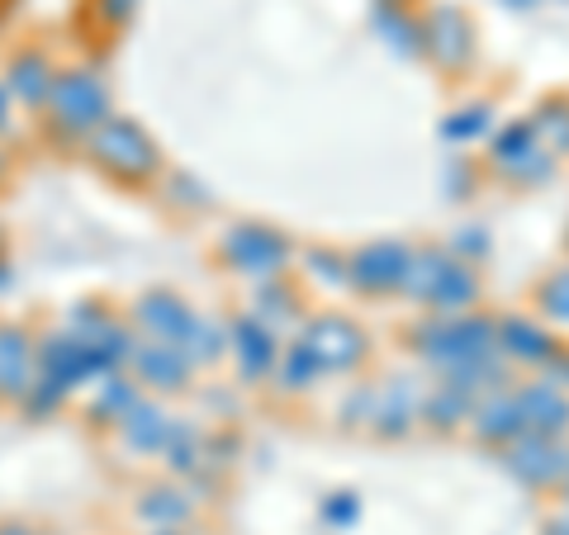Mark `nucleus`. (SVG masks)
Returning <instances> with one entry per match:
<instances>
[{"instance_id":"1","label":"nucleus","mask_w":569,"mask_h":535,"mask_svg":"<svg viewBox=\"0 0 569 535\" xmlns=\"http://www.w3.org/2000/svg\"><path fill=\"white\" fill-rule=\"evenodd\" d=\"M86 152H91V162L119 185H148L152 175L162 171V152H157L148 129H138L133 119H119V114H110L86 138Z\"/></svg>"},{"instance_id":"2","label":"nucleus","mask_w":569,"mask_h":535,"mask_svg":"<svg viewBox=\"0 0 569 535\" xmlns=\"http://www.w3.org/2000/svg\"><path fill=\"white\" fill-rule=\"evenodd\" d=\"M43 114L52 123V133L62 138H91L104 119H110V85L100 81V71L91 67H67L58 71L52 91L43 100Z\"/></svg>"},{"instance_id":"3","label":"nucleus","mask_w":569,"mask_h":535,"mask_svg":"<svg viewBox=\"0 0 569 535\" xmlns=\"http://www.w3.org/2000/svg\"><path fill=\"white\" fill-rule=\"evenodd\" d=\"M104 374H114V370L104 365L91 346H81L71 332H52L39 342V380L62 388V394H71V388H81L91 380H104Z\"/></svg>"},{"instance_id":"4","label":"nucleus","mask_w":569,"mask_h":535,"mask_svg":"<svg viewBox=\"0 0 569 535\" xmlns=\"http://www.w3.org/2000/svg\"><path fill=\"white\" fill-rule=\"evenodd\" d=\"M223 261L233 265L238 275H276L284 261H290V242L271 228L257 223H238L233 233L223 238Z\"/></svg>"},{"instance_id":"5","label":"nucleus","mask_w":569,"mask_h":535,"mask_svg":"<svg viewBox=\"0 0 569 535\" xmlns=\"http://www.w3.org/2000/svg\"><path fill=\"white\" fill-rule=\"evenodd\" d=\"M39 380V342L20 323H0V398L24 403Z\"/></svg>"},{"instance_id":"6","label":"nucleus","mask_w":569,"mask_h":535,"mask_svg":"<svg viewBox=\"0 0 569 535\" xmlns=\"http://www.w3.org/2000/svg\"><path fill=\"white\" fill-rule=\"evenodd\" d=\"M413 271H427V280L403 275V284H408V290H413L418 299L437 303L441 313H451V309H460V303H470V299H475V275L466 271V265L447 261V256H427V261L413 265Z\"/></svg>"},{"instance_id":"7","label":"nucleus","mask_w":569,"mask_h":535,"mask_svg":"<svg viewBox=\"0 0 569 535\" xmlns=\"http://www.w3.org/2000/svg\"><path fill=\"white\" fill-rule=\"evenodd\" d=\"M133 323L142 327V342H167L186 346V336L194 327V313L186 309V299H176L167 290H152L133 303Z\"/></svg>"},{"instance_id":"8","label":"nucleus","mask_w":569,"mask_h":535,"mask_svg":"<svg viewBox=\"0 0 569 535\" xmlns=\"http://www.w3.org/2000/svg\"><path fill=\"white\" fill-rule=\"evenodd\" d=\"M129 365L138 374V384L157 388V394H176V388L190 384L194 361L186 355V346H167V342H138Z\"/></svg>"},{"instance_id":"9","label":"nucleus","mask_w":569,"mask_h":535,"mask_svg":"<svg viewBox=\"0 0 569 535\" xmlns=\"http://www.w3.org/2000/svg\"><path fill=\"white\" fill-rule=\"evenodd\" d=\"M52 81H58V67H52V58L39 48H20L6 62V91H10V100L29 104V110H43Z\"/></svg>"},{"instance_id":"10","label":"nucleus","mask_w":569,"mask_h":535,"mask_svg":"<svg viewBox=\"0 0 569 535\" xmlns=\"http://www.w3.org/2000/svg\"><path fill=\"white\" fill-rule=\"evenodd\" d=\"M305 351L313 355L318 365H351V361H361L366 336L356 332L347 317H323V323H313Z\"/></svg>"},{"instance_id":"11","label":"nucleus","mask_w":569,"mask_h":535,"mask_svg":"<svg viewBox=\"0 0 569 535\" xmlns=\"http://www.w3.org/2000/svg\"><path fill=\"white\" fill-rule=\"evenodd\" d=\"M508 470L527 478V484H550V478H565L569 474V460L560 445H550V436H527L508 451Z\"/></svg>"},{"instance_id":"12","label":"nucleus","mask_w":569,"mask_h":535,"mask_svg":"<svg viewBox=\"0 0 569 535\" xmlns=\"http://www.w3.org/2000/svg\"><path fill=\"white\" fill-rule=\"evenodd\" d=\"M351 265H356V284H361V290H395V284H403V275H408V252L395 242H376Z\"/></svg>"},{"instance_id":"13","label":"nucleus","mask_w":569,"mask_h":535,"mask_svg":"<svg viewBox=\"0 0 569 535\" xmlns=\"http://www.w3.org/2000/svg\"><path fill=\"white\" fill-rule=\"evenodd\" d=\"M518 407H522V426H527V432H537V436L565 432V426H569V403L560 394H550V384L527 388V394L518 398Z\"/></svg>"},{"instance_id":"14","label":"nucleus","mask_w":569,"mask_h":535,"mask_svg":"<svg viewBox=\"0 0 569 535\" xmlns=\"http://www.w3.org/2000/svg\"><path fill=\"white\" fill-rule=\"evenodd\" d=\"M190 512H194V503L181 488H152V493H142V503H138V516L152 531H181L190 522Z\"/></svg>"},{"instance_id":"15","label":"nucleus","mask_w":569,"mask_h":535,"mask_svg":"<svg viewBox=\"0 0 569 535\" xmlns=\"http://www.w3.org/2000/svg\"><path fill=\"white\" fill-rule=\"evenodd\" d=\"M119 426H123V436H129L133 451H162L167 436H171V417L162 413V407H152V403H138Z\"/></svg>"},{"instance_id":"16","label":"nucleus","mask_w":569,"mask_h":535,"mask_svg":"<svg viewBox=\"0 0 569 535\" xmlns=\"http://www.w3.org/2000/svg\"><path fill=\"white\" fill-rule=\"evenodd\" d=\"M138 403H142V398H138V384H133V380L104 374V380H100V394H96V403H91V417H100V422H123Z\"/></svg>"},{"instance_id":"17","label":"nucleus","mask_w":569,"mask_h":535,"mask_svg":"<svg viewBox=\"0 0 569 535\" xmlns=\"http://www.w3.org/2000/svg\"><path fill=\"white\" fill-rule=\"evenodd\" d=\"M233 346L242 355V374H247V380L266 374V370H271V361H276V346H271V336L261 332V323H238L233 327Z\"/></svg>"},{"instance_id":"18","label":"nucleus","mask_w":569,"mask_h":535,"mask_svg":"<svg viewBox=\"0 0 569 535\" xmlns=\"http://www.w3.org/2000/svg\"><path fill=\"white\" fill-rule=\"evenodd\" d=\"M522 432H527V426H522L518 398H498V403H489L485 413H479V436H485V441H512Z\"/></svg>"},{"instance_id":"19","label":"nucleus","mask_w":569,"mask_h":535,"mask_svg":"<svg viewBox=\"0 0 569 535\" xmlns=\"http://www.w3.org/2000/svg\"><path fill=\"white\" fill-rule=\"evenodd\" d=\"M503 336H508V342H518V346H508V351H518L522 361H546V355H550L546 332L527 327V323H508V327H503Z\"/></svg>"},{"instance_id":"20","label":"nucleus","mask_w":569,"mask_h":535,"mask_svg":"<svg viewBox=\"0 0 569 535\" xmlns=\"http://www.w3.org/2000/svg\"><path fill=\"white\" fill-rule=\"evenodd\" d=\"M541 303H546L550 317H565V323H569V271L550 275V280L541 284Z\"/></svg>"},{"instance_id":"21","label":"nucleus","mask_w":569,"mask_h":535,"mask_svg":"<svg viewBox=\"0 0 569 535\" xmlns=\"http://www.w3.org/2000/svg\"><path fill=\"white\" fill-rule=\"evenodd\" d=\"M96 6H100V14H104L110 24H123V20H133V6H138V0H96Z\"/></svg>"},{"instance_id":"22","label":"nucleus","mask_w":569,"mask_h":535,"mask_svg":"<svg viewBox=\"0 0 569 535\" xmlns=\"http://www.w3.org/2000/svg\"><path fill=\"white\" fill-rule=\"evenodd\" d=\"M460 119H475V129L485 133V110H475V114H460ZM470 133V123H447V138H466Z\"/></svg>"},{"instance_id":"23","label":"nucleus","mask_w":569,"mask_h":535,"mask_svg":"<svg viewBox=\"0 0 569 535\" xmlns=\"http://www.w3.org/2000/svg\"><path fill=\"white\" fill-rule=\"evenodd\" d=\"M351 516H356V503H332V507H328V522H332V526H347Z\"/></svg>"},{"instance_id":"24","label":"nucleus","mask_w":569,"mask_h":535,"mask_svg":"<svg viewBox=\"0 0 569 535\" xmlns=\"http://www.w3.org/2000/svg\"><path fill=\"white\" fill-rule=\"evenodd\" d=\"M10 110H14V100H10V91H6V81H0V133L10 129Z\"/></svg>"},{"instance_id":"25","label":"nucleus","mask_w":569,"mask_h":535,"mask_svg":"<svg viewBox=\"0 0 569 535\" xmlns=\"http://www.w3.org/2000/svg\"><path fill=\"white\" fill-rule=\"evenodd\" d=\"M0 535H39V531H29L24 522H0Z\"/></svg>"},{"instance_id":"26","label":"nucleus","mask_w":569,"mask_h":535,"mask_svg":"<svg viewBox=\"0 0 569 535\" xmlns=\"http://www.w3.org/2000/svg\"><path fill=\"white\" fill-rule=\"evenodd\" d=\"M546 535H569V516H560V522H550Z\"/></svg>"},{"instance_id":"27","label":"nucleus","mask_w":569,"mask_h":535,"mask_svg":"<svg viewBox=\"0 0 569 535\" xmlns=\"http://www.w3.org/2000/svg\"><path fill=\"white\" fill-rule=\"evenodd\" d=\"M10 175V157H6V148H0V181Z\"/></svg>"},{"instance_id":"28","label":"nucleus","mask_w":569,"mask_h":535,"mask_svg":"<svg viewBox=\"0 0 569 535\" xmlns=\"http://www.w3.org/2000/svg\"><path fill=\"white\" fill-rule=\"evenodd\" d=\"M152 535H181V531H152Z\"/></svg>"},{"instance_id":"29","label":"nucleus","mask_w":569,"mask_h":535,"mask_svg":"<svg viewBox=\"0 0 569 535\" xmlns=\"http://www.w3.org/2000/svg\"><path fill=\"white\" fill-rule=\"evenodd\" d=\"M0 252H6V242H0Z\"/></svg>"}]
</instances>
